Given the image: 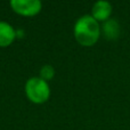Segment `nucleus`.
Instances as JSON below:
<instances>
[{
  "label": "nucleus",
  "instance_id": "3",
  "mask_svg": "<svg viewBox=\"0 0 130 130\" xmlns=\"http://www.w3.org/2000/svg\"><path fill=\"white\" fill-rule=\"evenodd\" d=\"M10 7L17 15L32 17L41 11L42 2L40 0H11Z\"/></svg>",
  "mask_w": 130,
  "mask_h": 130
},
{
  "label": "nucleus",
  "instance_id": "2",
  "mask_svg": "<svg viewBox=\"0 0 130 130\" xmlns=\"http://www.w3.org/2000/svg\"><path fill=\"white\" fill-rule=\"evenodd\" d=\"M25 95L33 104H43L50 97V87L40 76H32L25 83Z\"/></svg>",
  "mask_w": 130,
  "mask_h": 130
},
{
  "label": "nucleus",
  "instance_id": "1",
  "mask_svg": "<svg viewBox=\"0 0 130 130\" xmlns=\"http://www.w3.org/2000/svg\"><path fill=\"white\" fill-rule=\"evenodd\" d=\"M99 23L91 15H83L76 20L73 27V34L78 43L83 47H91L101 37Z\"/></svg>",
  "mask_w": 130,
  "mask_h": 130
},
{
  "label": "nucleus",
  "instance_id": "7",
  "mask_svg": "<svg viewBox=\"0 0 130 130\" xmlns=\"http://www.w3.org/2000/svg\"><path fill=\"white\" fill-rule=\"evenodd\" d=\"M39 76L45 81H50L55 76V69L49 64H46L43 66H41L40 72H39Z\"/></svg>",
  "mask_w": 130,
  "mask_h": 130
},
{
  "label": "nucleus",
  "instance_id": "6",
  "mask_svg": "<svg viewBox=\"0 0 130 130\" xmlns=\"http://www.w3.org/2000/svg\"><path fill=\"white\" fill-rule=\"evenodd\" d=\"M101 32L104 34V37L107 40H115L120 36L121 26H120L119 22L117 20L110 18V20L103 23V26L101 27Z\"/></svg>",
  "mask_w": 130,
  "mask_h": 130
},
{
  "label": "nucleus",
  "instance_id": "5",
  "mask_svg": "<svg viewBox=\"0 0 130 130\" xmlns=\"http://www.w3.org/2000/svg\"><path fill=\"white\" fill-rule=\"evenodd\" d=\"M16 30L8 22L0 21V47L5 48L10 46L16 39Z\"/></svg>",
  "mask_w": 130,
  "mask_h": 130
},
{
  "label": "nucleus",
  "instance_id": "4",
  "mask_svg": "<svg viewBox=\"0 0 130 130\" xmlns=\"http://www.w3.org/2000/svg\"><path fill=\"white\" fill-rule=\"evenodd\" d=\"M112 5L105 0H99L95 2L91 8V16L97 21V22H106L111 18L112 15Z\"/></svg>",
  "mask_w": 130,
  "mask_h": 130
}]
</instances>
